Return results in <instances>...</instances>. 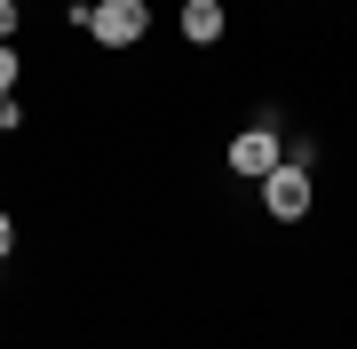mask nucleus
<instances>
[{
    "mask_svg": "<svg viewBox=\"0 0 357 349\" xmlns=\"http://www.w3.org/2000/svg\"><path fill=\"white\" fill-rule=\"evenodd\" d=\"M72 8H79V16H88V8H96V0H72Z\"/></svg>",
    "mask_w": 357,
    "mask_h": 349,
    "instance_id": "8",
    "label": "nucleus"
},
{
    "mask_svg": "<svg viewBox=\"0 0 357 349\" xmlns=\"http://www.w3.org/2000/svg\"><path fill=\"white\" fill-rule=\"evenodd\" d=\"M262 207L278 215V222H302V215H310V175L294 167V159H286L278 175H262Z\"/></svg>",
    "mask_w": 357,
    "mask_h": 349,
    "instance_id": "3",
    "label": "nucleus"
},
{
    "mask_svg": "<svg viewBox=\"0 0 357 349\" xmlns=\"http://www.w3.org/2000/svg\"><path fill=\"white\" fill-rule=\"evenodd\" d=\"M16 40V0H0V48Z\"/></svg>",
    "mask_w": 357,
    "mask_h": 349,
    "instance_id": "6",
    "label": "nucleus"
},
{
    "mask_svg": "<svg viewBox=\"0 0 357 349\" xmlns=\"http://www.w3.org/2000/svg\"><path fill=\"white\" fill-rule=\"evenodd\" d=\"M16 95V48H0V104Z\"/></svg>",
    "mask_w": 357,
    "mask_h": 349,
    "instance_id": "5",
    "label": "nucleus"
},
{
    "mask_svg": "<svg viewBox=\"0 0 357 349\" xmlns=\"http://www.w3.org/2000/svg\"><path fill=\"white\" fill-rule=\"evenodd\" d=\"M230 167H238V175H278V167H286L278 127H270V119H255L246 135H230Z\"/></svg>",
    "mask_w": 357,
    "mask_h": 349,
    "instance_id": "2",
    "label": "nucleus"
},
{
    "mask_svg": "<svg viewBox=\"0 0 357 349\" xmlns=\"http://www.w3.org/2000/svg\"><path fill=\"white\" fill-rule=\"evenodd\" d=\"M0 254H8V215H0Z\"/></svg>",
    "mask_w": 357,
    "mask_h": 349,
    "instance_id": "7",
    "label": "nucleus"
},
{
    "mask_svg": "<svg viewBox=\"0 0 357 349\" xmlns=\"http://www.w3.org/2000/svg\"><path fill=\"white\" fill-rule=\"evenodd\" d=\"M222 32H230L222 0H183V40H199V48H215Z\"/></svg>",
    "mask_w": 357,
    "mask_h": 349,
    "instance_id": "4",
    "label": "nucleus"
},
{
    "mask_svg": "<svg viewBox=\"0 0 357 349\" xmlns=\"http://www.w3.org/2000/svg\"><path fill=\"white\" fill-rule=\"evenodd\" d=\"M88 32L103 40V48H135V40L151 32V8H143V0H96V8H88Z\"/></svg>",
    "mask_w": 357,
    "mask_h": 349,
    "instance_id": "1",
    "label": "nucleus"
}]
</instances>
